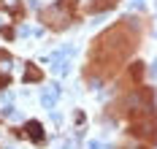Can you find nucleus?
Here are the masks:
<instances>
[{"label": "nucleus", "instance_id": "nucleus-1", "mask_svg": "<svg viewBox=\"0 0 157 149\" xmlns=\"http://www.w3.org/2000/svg\"><path fill=\"white\" fill-rule=\"evenodd\" d=\"M30 133H33V138H35V144H41V141H44V133H41V128H38L35 122H30Z\"/></svg>", "mask_w": 157, "mask_h": 149}, {"label": "nucleus", "instance_id": "nucleus-2", "mask_svg": "<svg viewBox=\"0 0 157 149\" xmlns=\"http://www.w3.org/2000/svg\"><path fill=\"white\" fill-rule=\"evenodd\" d=\"M52 103H54V92H46L44 95V106H52Z\"/></svg>", "mask_w": 157, "mask_h": 149}, {"label": "nucleus", "instance_id": "nucleus-3", "mask_svg": "<svg viewBox=\"0 0 157 149\" xmlns=\"http://www.w3.org/2000/svg\"><path fill=\"white\" fill-rule=\"evenodd\" d=\"M3 3H6L8 8H14V11H16V8H19V0H3Z\"/></svg>", "mask_w": 157, "mask_h": 149}]
</instances>
